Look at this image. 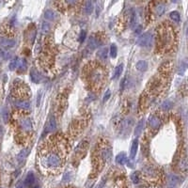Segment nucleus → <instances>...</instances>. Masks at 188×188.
<instances>
[{
	"mask_svg": "<svg viewBox=\"0 0 188 188\" xmlns=\"http://www.w3.org/2000/svg\"><path fill=\"white\" fill-rule=\"evenodd\" d=\"M62 163H63L62 155L60 154V151L55 148L45 150L41 156V164L47 170H56L61 168Z\"/></svg>",
	"mask_w": 188,
	"mask_h": 188,
	"instance_id": "f257e3e1",
	"label": "nucleus"
},
{
	"mask_svg": "<svg viewBox=\"0 0 188 188\" xmlns=\"http://www.w3.org/2000/svg\"><path fill=\"white\" fill-rule=\"evenodd\" d=\"M160 42L167 48H168L169 46L172 45L173 34H172V31L169 28H168V27L162 28V30L160 31Z\"/></svg>",
	"mask_w": 188,
	"mask_h": 188,
	"instance_id": "f03ea898",
	"label": "nucleus"
},
{
	"mask_svg": "<svg viewBox=\"0 0 188 188\" xmlns=\"http://www.w3.org/2000/svg\"><path fill=\"white\" fill-rule=\"evenodd\" d=\"M153 42H154V38H153V35L150 33H144L137 40V43L141 47H146V48L150 47Z\"/></svg>",
	"mask_w": 188,
	"mask_h": 188,
	"instance_id": "7ed1b4c3",
	"label": "nucleus"
},
{
	"mask_svg": "<svg viewBox=\"0 0 188 188\" xmlns=\"http://www.w3.org/2000/svg\"><path fill=\"white\" fill-rule=\"evenodd\" d=\"M58 5L63 9L74 8L81 3L82 0H56Z\"/></svg>",
	"mask_w": 188,
	"mask_h": 188,
	"instance_id": "20e7f679",
	"label": "nucleus"
},
{
	"mask_svg": "<svg viewBox=\"0 0 188 188\" xmlns=\"http://www.w3.org/2000/svg\"><path fill=\"white\" fill-rule=\"evenodd\" d=\"M20 127L24 132L29 133L32 131V122L28 118H23L20 120Z\"/></svg>",
	"mask_w": 188,
	"mask_h": 188,
	"instance_id": "39448f33",
	"label": "nucleus"
},
{
	"mask_svg": "<svg viewBox=\"0 0 188 188\" xmlns=\"http://www.w3.org/2000/svg\"><path fill=\"white\" fill-rule=\"evenodd\" d=\"M154 13L157 15V16H161L165 13L166 11V4L165 1H162V0H159L155 3L154 8H153Z\"/></svg>",
	"mask_w": 188,
	"mask_h": 188,
	"instance_id": "423d86ee",
	"label": "nucleus"
},
{
	"mask_svg": "<svg viewBox=\"0 0 188 188\" xmlns=\"http://www.w3.org/2000/svg\"><path fill=\"white\" fill-rule=\"evenodd\" d=\"M14 105L18 108V109H21V110H29L30 109V104L28 101H25V100H16L14 101Z\"/></svg>",
	"mask_w": 188,
	"mask_h": 188,
	"instance_id": "0eeeda50",
	"label": "nucleus"
},
{
	"mask_svg": "<svg viewBox=\"0 0 188 188\" xmlns=\"http://www.w3.org/2000/svg\"><path fill=\"white\" fill-rule=\"evenodd\" d=\"M148 122H149L150 127H151L152 129H158L160 127V125H161L160 119L157 117H155V116H150L149 118Z\"/></svg>",
	"mask_w": 188,
	"mask_h": 188,
	"instance_id": "6e6552de",
	"label": "nucleus"
},
{
	"mask_svg": "<svg viewBox=\"0 0 188 188\" xmlns=\"http://www.w3.org/2000/svg\"><path fill=\"white\" fill-rule=\"evenodd\" d=\"M100 157L104 160V162L109 161L111 158V150L110 148H104L100 150Z\"/></svg>",
	"mask_w": 188,
	"mask_h": 188,
	"instance_id": "1a4fd4ad",
	"label": "nucleus"
},
{
	"mask_svg": "<svg viewBox=\"0 0 188 188\" xmlns=\"http://www.w3.org/2000/svg\"><path fill=\"white\" fill-rule=\"evenodd\" d=\"M0 45L4 48H11L15 45V42L11 39H8V38H0Z\"/></svg>",
	"mask_w": 188,
	"mask_h": 188,
	"instance_id": "9d476101",
	"label": "nucleus"
},
{
	"mask_svg": "<svg viewBox=\"0 0 188 188\" xmlns=\"http://www.w3.org/2000/svg\"><path fill=\"white\" fill-rule=\"evenodd\" d=\"M29 74H30V79H31V81H32L33 83H40V82H41V80H42V75H41V74H40L37 70L31 69Z\"/></svg>",
	"mask_w": 188,
	"mask_h": 188,
	"instance_id": "9b49d317",
	"label": "nucleus"
},
{
	"mask_svg": "<svg viewBox=\"0 0 188 188\" xmlns=\"http://www.w3.org/2000/svg\"><path fill=\"white\" fill-rule=\"evenodd\" d=\"M56 128V122L54 117H51L46 125V133H53Z\"/></svg>",
	"mask_w": 188,
	"mask_h": 188,
	"instance_id": "f8f14e48",
	"label": "nucleus"
},
{
	"mask_svg": "<svg viewBox=\"0 0 188 188\" xmlns=\"http://www.w3.org/2000/svg\"><path fill=\"white\" fill-rule=\"evenodd\" d=\"M34 182H35V176H34V174L32 172H29L26 175L24 183H25V186H31V185H33Z\"/></svg>",
	"mask_w": 188,
	"mask_h": 188,
	"instance_id": "ddd939ff",
	"label": "nucleus"
},
{
	"mask_svg": "<svg viewBox=\"0 0 188 188\" xmlns=\"http://www.w3.org/2000/svg\"><path fill=\"white\" fill-rule=\"evenodd\" d=\"M137 148H138V140L135 139L132 143V147H131V154H130V157L131 159H135L137 152Z\"/></svg>",
	"mask_w": 188,
	"mask_h": 188,
	"instance_id": "4468645a",
	"label": "nucleus"
},
{
	"mask_svg": "<svg viewBox=\"0 0 188 188\" xmlns=\"http://www.w3.org/2000/svg\"><path fill=\"white\" fill-rule=\"evenodd\" d=\"M127 156H126V154H125L124 152H120V153H119L118 155H117V157H116V162L118 163V164H119V165H123V164H125V163H127Z\"/></svg>",
	"mask_w": 188,
	"mask_h": 188,
	"instance_id": "2eb2a0df",
	"label": "nucleus"
},
{
	"mask_svg": "<svg viewBox=\"0 0 188 188\" xmlns=\"http://www.w3.org/2000/svg\"><path fill=\"white\" fill-rule=\"evenodd\" d=\"M93 4H92V1L91 0H87L84 4V11L87 14H91L92 11H93Z\"/></svg>",
	"mask_w": 188,
	"mask_h": 188,
	"instance_id": "dca6fc26",
	"label": "nucleus"
},
{
	"mask_svg": "<svg viewBox=\"0 0 188 188\" xmlns=\"http://www.w3.org/2000/svg\"><path fill=\"white\" fill-rule=\"evenodd\" d=\"M136 67L140 72H146L148 70V63L145 60H139L137 63Z\"/></svg>",
	"mask_w": 188,
	"mask_h": 188,
	"instance_id": "f3484780",
	"label": "nucleus"
},
{
	"mask_svg": "<svg viewBox=\"0 0 188 188\" xmlns=\"http://www.w3.org/2000/svg\"><path fill=\"white\" fill-rule=\"evenodd\" d=\"M122 70H123V65H122V64H119V66H117L116 69H115V71H114V73H113L112 79H113V80L118 79V78L120 76V74H121V73H122Z\"/></svg>",
	"mask_w": 188,
	"mask_h": 188,
	"instance_id": "a211bd4d",
	"label": "nucleus"
},
{
	"mask_svg": "<svg viewBox=\"0 0 188 188\" xmlns=\"http://www.w3.org/2000/svg\"><path fill=\"white\" fill-rule=\"evenodd\" d=\"M144 119H140L137 123V125L136 126V129H135V135L137 136H139L141 134V132L143 131V128H144Z\"/></svg>",
	"mask_w": 188,
	"mask_h": 188,
	"instance_id": "6ab92c4d",
	"label": "nucleus"
},
{
	"mask_svg": "<svg viewBox=\"0 0 188 188\" xmlns=\"http://www.w3.org/2000/svg\"><path fill=\"white\" fill-rule=\"evenodd\" d=\"M107 55H108V49H107V48H103V49H100V50L97 52V56H98L100 59H102V60L106 59Z\"/></svg>",
	"mask_w": 188,
	"mask_h": 188,
	"instance_id": "aec40b11",
	"label": "nucleus"
},
{
	"mask_svg": "<svg viewBox=\"0 0 188 188\" xmlns=\"http://www.w3.org/2000/svg\"><path fill=\"white\" fill-rule=\"evenodd\" d=\"M28 152H29V150H28V149H24V150H22L21 152H20V153L18 154V156H17L18 161H19V162H23V161L25 159L26 156H27Z\"/></svg>",
	"mask_w": 188,
	"mask_h": 188,
	"instance_id": "412c9836",
	"label": "nucleus"
},
{
	"mask_svg": "<svg viewBox=\"0 0 188 188\" xmlns=\"http://www.w3.org/2000/svg\"><path fill=\"white\" fill-rule=\"evenodd\" d=\"M19 58L18 57H15V58H13L11 61V63H10V65H9V68H10V70L11 71H15V69H17V67H18V65H19Z\"/></svg>",
	"mask_w": 188,
	"mask_h": 188,
	"instance_id": "4be33fe9",
	"label": "nucleus"
},
{
	"mask_svg": "<svg viewBox=\"0 0 188 188\" xmlns=\"http://www.w3.org/2000/svg\"><path fill=\"white\" fill-rule=\"evenodd\" d=\"M44 18L46 20H49V21H53L55 18H56V13L51 11V10H47L45 12H44Z\"/></svg>",
	"mask_w": 188,
	"mask_h": 188,
	"instance_id": "5701e85b",
	"label": "nucleus"
},
{
	"mask_svg": "<svg viewBox=\"0 0 188 188\" xmlns=\"http://www.w3.org/2000/svg\"><path fill=\"white\" fill-rule=\"evenodd\" d=\"M26 68H27V65H26V61H25V59H23L21 62L19 61V65H18V67H17L19 73L25 72V71H26Z\"/></svg>",
	"mask_w": 188,
	"mask_h": 188,
	"instance_id": "b1692460",
	"label": "nucleus"
},
{
	"mask_svg": "<svg viewBox=\"0 0 188 188\" xmlns=\"http://www.w3.org/2000/svg\"><path fill=\"white\" fill-rule=\"evenodd\" d=\"M169 17H170L171 20H173L176 23H179L181 21V15H180V13L178 11H172V12H170Z\"/></svg>",
	"mask_w": 188,
	"mask_h": 188,
	"instance_id": "393cba45",
	"label": "nucleus"
},
{
	"mask_svg": "<svg viewBox=\"0 0 188 188\" xmlns=\"http://www.w3.org/2000/svg\"><path fill=\"white\" fill-rule=\"evenodd\" d=\"M100 45V43H99V41L96 39V38H90L89 39V43H88V46L90 47V48H96V47H98Z\"/></svg>",
	"mask_w": 188,
	"mask_h": 188,
	"instance_id": "a878e982",
	"label": "nucleus"
},
{
	"mask_svg": "<svg viewBox=\"0 0 188 188\" xmlns=\"http://www.w3.org/2000/svg\"><path fill=\"white\" fill-rule=\"evenodd\" d=\"M50 25L48 24V23H46V22H43V25H42V31H43V33L44 34H46V33H48L49 31H50Z\"/></svg>",
	"mask_w": 188,
	"mask_h": 188,
	"instance_id": "bb28decb",
	"label": "nucleus"
},
{
	"mask_svg": "<svg viewBox=\"0 0 188 188\" xmlns=\"http://www.w3.org/2000/svg\"><path fill=\"white\" fill-rule=\"evenodd\" d=\"M110 55L113 58H115L118 55V49H117V46L116 44H111L110 46Z\"/></svg>",
	"mask_w": 188,
	"mask_h": 188,
	"instance_id": "cd10ccee",
	"label": "nucleus"
},
{
	"mask_svg": "<svg viewBox=\"0 0 188 188\" xmlns=\"http://www.w3.org/2000/svg\"><path fill=\"white\" fill-rule=\"evenodd\" d=\"M162 109L163 110H166V111H168V110H170L171 109V107H172V104L169 102V101H166V102H164L163 103V105H162Z\"/></svg>",
	"mask_w": 188,
	"mask_h": 188,
	"instance_id": "c85d7f7f",
	"label": "nucleus"
},
{
	"mask_svg": "<svg viewBox=\"0 0 188 188\" xmlns=\"http://www.w3.org/2000/svg\"><path fill=\"white\" fill-rule=\"evenodd\" d=\"M130 24L132 26H134L136 25V12L134 11H132L131 13V18H130Z\"/></svg>",
	"mask_w": 188,
	"mask_h": 188,
	"instance_id": "c756f323",
	"label": "nucleus"
},
{
	"mask_svg": "<svg viewBox=\"0 0 188 188\" xmlns=\"http://www.w3.org/2000/svg\"><path fill=\"white\" fill-rule=\"evenodd\" d=\"M3 119H4L5 122H8V120H9V111L7 109H4V111H3Z\"/></svg>",
	"mask_w": 188,
	"mask_h": 188,
	"instance_id": "7c9ffc66",
	"label": "nucleus"
},
{
	"mask_svg": "<svg viewBox=\"0 0 188 188\" xmlns=\"http://www.w3.org/2000/svg\"><path fill=\"white\" fill-rule=\"evenodd\" d=\"M86 36H87V33H86V31H82V32H81V34H80L79 42H80V43H83V42L85 41V39H86Z\"/></svg>",
	"mask_w": 188,
	"mask_h": 188,
	"instance_id": "2f4dec72",
	"label": "nucleus"
},
{
	"mask_svg": "<svg viewBox=\"0 0 188 188\" xmlns=\"http://www.w3.org/2000/svg\"><path fill=\"white\" fill-rule=\"evenodd\" d=\"M110 97V90L109 89H107L106 90V92H105V96H104V99H103V101L104 102H106L107 100H108V98Z\"/></svg>",
	"mask_w": 188,
	"mask_h": 188,
	"instance_id": "473e14b6",
	"label": "nucleus"
},
{
	"mask_svg": "<svg viewBox=\"0 0 188 188\" xmlns=\"http://www.w3.org/2000/svg\"><path fill=\"white\" fill-rule=\"evenodd\" d=\"M132 181H134L135 183H137V182H138L139 179H138V176H137V174L134 173V174L132 175Z\"/></svg>",
	"mask_w": 188,
	"mask_h": 188,
	"instance_id": "72a5a7b5",
	"label": "nucleus"
},
{
	"mask_svg": "<svg viewBox=\"0 0 188 188\" xmlns=\"http://www.w3.org/2000/svg\"><path fill=\"white\" fill-rule=\"evenodd\" d=\"M25 185L24 182H20V183L16 186V188H25Z\"/></svg>",
	"mask_w": 188,
	"mask_h": 188,
	"instance_id": "f704fd0d",
	"label": "nucleus"
},
{
	"mask_svg": "<svg viewBox=\"0 0 188 188\" xmlns=\"http://www.w3.org/2000/svg\"><path fill=\"white\" fill-rule=\"evenodd\" d=\"M104 187V181H102L98 186H97V188H103Z\"/></svg>",
	"mask_w": 188,
	"mask_h": 188,
	"instance_id": "c9c22d12",
	"label": "nucleus"
},
{
	"mask_svg": "<svg viewBox=\"0 0 188 188\" xmlns=\"http://www.w3.org/2000/svg\"><path fill=\"white\" fill-rule=\"evenodd\" d=\"M33 188H41V187H40V186H38V185H37V186H35V187H33Z\"/></svg>",
	"mask_w": 188,
	"mask_h": 188,
	"instance_id": "e433bc0d",
	"label": "nucleus"
},
{
	"mask_svg": "<svg viewBox=\"0 0 188 188\" xmlns=\"http://www.w3.org/2000/svg\"><path fill=\"white\" fill-rule=\"evenodd\" d=\"M172 2H174V3H175V2H177V0H172Z\"/></svg>",
	"mask_w": 188,
	"mask_h": 188,
	"instance_id": "4c0bfd02",
	"label": "nucleus"
}]
</instances>
